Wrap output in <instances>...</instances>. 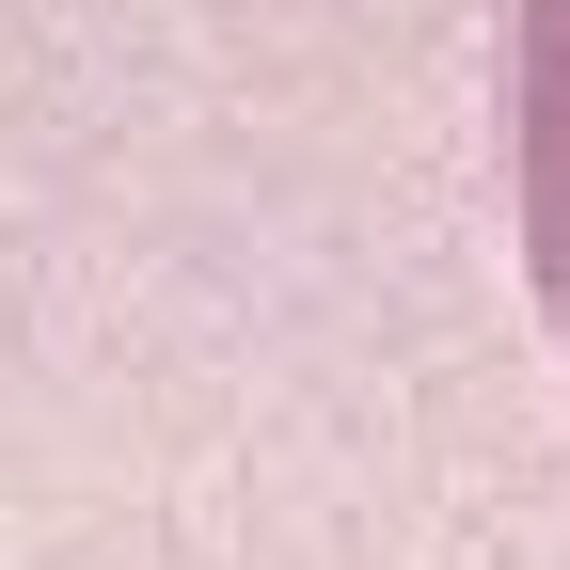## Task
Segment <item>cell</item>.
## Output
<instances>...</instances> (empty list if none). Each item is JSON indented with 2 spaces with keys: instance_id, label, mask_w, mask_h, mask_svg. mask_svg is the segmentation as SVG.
<instances>
[{
  "instance_id": "6da1fadb",
  "label": "cell",
  "mask_w": 570,
  "mask_h": 570,
  "mask_svg": "<svg viewBox=\"0 0 570 570\" xmlns=\"http://www.w3.org/2000/svg\"><path fill=\"white\" fill-rule=\"evenodd\" d=\"M508 190H523L539 317L570 333V0H508Z\"/></svg>"
}]
</instances>
